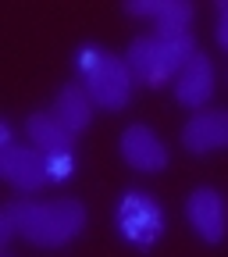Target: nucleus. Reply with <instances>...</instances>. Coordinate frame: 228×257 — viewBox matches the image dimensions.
<instances>
[{"label": "nucleus", "instance_id": "nucleus-2", "mask_svg": "<svg viewBox=\"0 0 228 257\" xmlns=\"http://www.w3.org/2000/svg\"><path fill=\"white\" fill-rule=\"evenodd\" d=\"M196 54V40H192V32L189 36H139L132 40V47H128L125 54V64H128V72H132L136 82H146V86H164L171 82L178 72H182V64Z\"/></svg>", "mask_w": 228, "mask_h": 257}, {"label": "nucleus", "instance_id": "nucleus-11", "mask_svg": "<svg viewBox=\"0 0 228 257\" xmlns=\"http://www.w3.org/2000/svg\"><path fill=\"white\" fill-rule=\"evenodd\" d=\"M54 118L68 128L72 136H79L82 128H89L93 121V96L86 93V86H64L54 100Z\"/></svg>", "mask_w": 228, "mask_h": 257}, {"label": "nucleus", "instance_id": "nucleus-14", "mask_svg": "<svg viewBox=\"0 0 228 257\" xmlns=\"http://www.w3.org/2000/svg\"><path fill=\"white\" fill-rule=\"evenodd\" d=\"M15 232H18V221H15V207L8 204V207H4V214H0V243H8Z\"/></svg>", "mask_w": 228, "mask_h": 257}, {"label": "nucleus", "instance_id": "nucleus-5", "mask_svg": "<svg viewBox=\"0 0 228 257\" xmlns=\"http://www.w3.org/2000/svg\"><path fill=\"white\" fill-rule=\"evenodd\" d=\"M0 172H4V179L15 186V189H40L50 182L47 175V154L36 150V147H22V143H8L0 147Z\"/></svg>", "mask_w": 228, "mask_h": 257}, {"label": "nucleus", "instance_id": "nucleus-3", "mask_svg": "<svg viewBox=\"0 0 228 257\" xmlns=\"http://www.w3.org/2000/svg\"><path fill=\"white\" fill-rule=\"evenodd\" d=\"M79 72L86 79V93L93 96L96 107L121 111L132 100V72H128L125 57L107 54L104 47H82L79 50Z\"/></svg>", "mask_w": 228, "mask_h": 257}, {"label": "nucleus", "instance_id": "nucleus-9", "mask_svg": "<svg viewBox=\"0 0 228 257\" xmlns=\"http://www.w3.org/2000/svg\"><path fill=\"white\" fill-rule=\"evenodd\" d=\"M182 147L189 154L228 150V111H196L182 125Z\"/></svg>", "mask_w": 228, "mask_h": 257}, {"label": "nucleus", "instance_id": "nucleus-15", "mask_svg": "<svg viewBox=\"0 0 228 257\" xmlns=\"http://www.w3.org/2000/svg\"><path fill=\"white\" fill-rule=\"evenodd\" d=\"M217 43L221 50H228V0L217 4Z\"/></svg>", "mask_w": 228, "mask_h": 257}, {"label": "nucleus", "instance_id": "nucleus-13", "mask_svg": "<svg viewBox=\"0 0 228 257\" xmlns=\"http://www.w3.org/2000/svg\"><path fill=\"white\" fill-rule=\"evenodd\" d=\"M75 172V154H47V175L50 182H64Z\"/></svg>", "mask_w": 228, "mask_h": 257}, {"label": "nucleus", "instance_id": "nucleus-1", "mask_svg": "<svg viewBox=\"0 0 228 257\" xmlns=\"http://www.w3.org/2000/svg\"><path fill=\"white\" fill-rule=\"evenodd\" d=\"M15 221L18 232L32 246H64L86 229V207L79 200H47V204H29L15 200Z\"/></svg>", "mask_w": 228, "mask_h": 257}, {"label": "nucleus", "instance_id": "nucleus-6", "mask_svg": "<svg viewBox=\"0 0 228 257\" xmlns=\"http://www.w3.org/2000/svg\"><path fill=\"white\" fill-rule=\"evenodd\" d=\"M128 15L136 18H150L157 25V36H189V25H192V4L185 0H128L125 4Z\"/></svg>", "mask_w": 228, "mask_h": 257}, {"label": "nucleus", "instance_id": "nucleus-12", "mask_svg": "<svg viewBox=\"0 0 228 257\" xmlns=\"http://www.w3.org/2000/svg\"><path fill=\"white\" fill-rule=\"evenodd\" d=\"M25 133H29V143L43 154H72V147H75V136L54 114H29Z\"/></svg>", "mask_w": 228, "mask_h": 257}, {"label": "nucleus", "instance_id": "nucleus-7", "mask_svg": "<svg viewBox=\"0 0 228 257\" xmlns=\"http://www.w3.org/2000/svg\"><path fill=\"white\" fill-rule=\"evenodd\" d=\"M121 157L143 175H153V172L168 168V147L160 143V136L146 125H128L121 133Z\"/></svg>", "mask_w": 228, "mask_h": 257}, {"label": "nucleus", "instance_id": "nucleus-4", "mask_svg": "<svg viewBox=\"0 0 228 257\" xmlns=\"http://www.w3.org/2000/svg\"><path fill=\"white\" fill-rule=\"evenodd\" d=\"M114 225H118L125 243H132L139 250H150L160 239V232H164V211H160V204L150 193L128 189L114 207Z\"/></svg>", "mask_w": 228, "mask_h": 257}, {"label": "nucleus", "instance_id": "nucleus-8", "mask_svg": "<svg viewBox=\"0 0 228 257\" xmlns=\"http://www.w3.org/2000/svg\"><path fill=\"white\" fill-rule=\"evenodd\" d=\"M210 93H214V64L203 50H196L182 64V72L175 75V100L182 107L200 111L210 100Z\"/></svg>", "mask_w": 228, "mask_h": 257}, {"label": "nucleus", "instance_id": "nucleus-10", "mask_svg": "<svg viewBox=\"0 0 228 257\" xmlns=\"http://www.w3.org/2000/svg\"><path fill=\"white\" fill-rule=\"evenodd\" d=\"M185 214H189V225L200 239L217 243L224 236V200H221L217 189H210V186L196 189L185 204Z\"/></svg>", "mask_w": 228, "mask_h": 257}]
</instances>
